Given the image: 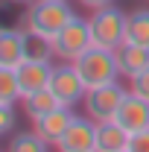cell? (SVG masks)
<instances>
[{"mask_svg": "<svg viewBox=\"0 0 149 152\" xmlns=\"http://www.w3.org/2000/svg\"><path fill=\"white\" fill-rule=\"evenodd\" d=\"M114 120H117L129 134L140 132V129H149V102L143 99V96H137V94L129 91V94L123 96V102H120Z\"/></svg>", "mask_w": 149, "mask_h": 152, "instance_id": "10", "label": "cell"}, {"mask_svg": "<svg viewBox=\"0 0 149 152\" xmlns=\"http://www.w3.org/2000/svg\"><path fill=\"white\" fill-rule=\"evenodd\" d=\"M26 38L29 32L20 26L0 29V67H18L26 58Z\"/></svg>", "mask_w": 149, "mask_h": 152, "instance_id": "12", "label": "cell"}, {"mask_svg": "<svg viewBox=\"0 0 149 152\" xmlns=\"http://www.w3.org/2000/svg\"><path fill=\"white\" fill-rule=\"evenodd\" d=\"M15 70H18V82H20V94L23 96L50 88L53 61H47V58H23Z\"/></svg>", "mask_w": 149, "mask_h": 152, "instance_id": "9", "label": "cell"}, {"mask_svg": "<svg viewBox=\"0 0 149 152\" xmlns=\"http://www.w3.org/2000/svg\"><path fill=\"white\" fill-rule=\"evenodd\" d=\"M70 18H76V12L70 9L67 0H32L26 6V12L20 15V29L32 32L41 38H53L58 35V29L67 23Z\"/></svg>", "mask_w": 149, "mask_h": 152, "instance_id": "1", "label": "cell"}, {"mask_svg": "<svg viewBox=\"0 0 149 152\" xmlns=\"http://www.w3.org/2000/svg\"><path fill=\"white\" fill-rule=\"evenodd\" d=\"M73 64L88 88H99V85H108V82L120 79V67H117L114 50H105V47H88Z\"/></svg>", "mask_w": 149, "mask_h": 152, "instance_id": "2", "label": "cell"}, {"mask_svg": "<svg viewBox=\"0 0 149 152\" xmlns=\"http://www.w3.org/2000/svg\"><path fill=\"white\" fill-rule=\"evenodd\" d=\"M91 38L93 47H105V50H117L123 41H126V12L114 6H105V9H96L91 18Z\"/></svg>", "mask_w": 149, "mask_h": 152, "instance_id": "3", "label": "cell"}, {"mask_svg": "<svg viewBox=\"0 0 149 152\" xmlns=\"http://www.w3.org/2000/svg\"><path fill=\"white\" fill-rule=\"evenodd\" d=\"M126 152H149V129H140V132L129 134Z\"/></svg>", "mask_w": 149, "mask_h": 152, "instance_id": "20", "label": "cell"}, {"mask_svg": "<svg viewBox=\"0 0 149 152\" xmlns=\"http://www.w3.org/2000/svg\"><path fill=\"white\" fill-rule=\"evenodd\" d=\"M73 108H67V105H56L53 111H47L44 117H38L32 120V132H38V137H44L50 146H58V140L64 137L67 132V126L73 123Z\"/></svg>", "mask_w": 149, "mask_h": 152, "instance_id": "8", "label": "cell"}, {"mask_svg": "<svg viewBox=\"0 0 149 152\" xmlns=\"http://www.w3.org/2000/svg\"><path fill=\"white\" fill-rule=\"evenodd\" d=\"M12 3H32V0H12Z\"/></svg>", "mask_w": 149, "mask_h": 152, "instance_id": "23", "label": "cell"}, {"mask_svg": "<svg viewBox=\"0 0 149 152\" xmlns=\"http://www.w3.org/2000/svg\"><path fill=\"white\" fill-rule=\"evenodd\" d=\"M58 105V99L53 96L50 88H44V91H35V94H26L23 96V114L29 117V120H38V117H44L47 111H53Z\"/></svg>", "mask_w": 149, "mask_h": 152, "instance_id": "15", "label": "cell"}, {"mask_svg": "<svg viewBox=\"0 0 149 152\" xmlns=\"http://www.w3.org/2000/svg\"><path fill=\"white\" fill-rule=\"evenodd\" d=\"M47 149H50V143H47L44 137H38V132L12 134V140H9V146H6V152H47Z\"/></svg>", "mask_w": 149, "mask_h": 152, "instance_id": "17", "label": "cell"}, {"mask_svg": "<svg viewBox=\"0 0 149 152\" xmlns=\"http://www.w3.org/2000/svg\"><path fill=\"white\" fill-rule=\"evenodd\" d=\"M129 91L137 94V96H143V99L149 102V67L143 70V73H137L134 79H129Z\"/></svg>", "mask_w": 149, "mask_h": 152, "instance_id": "19", "label": "cell"}, {"mask_svg": "<svg viewBox=\"0 0 149 152\" xmlns=\"http://www.w3.org/2000/svg\"><path fill=\"white\" fill-rule=\"evenodd\" d=\"M114 58H117L120 76L134 79L137 73H143V70L149 67V47L134 44V41H123V44L114 50Z\"/></svg>", "mask_w": 149, "mask_h": 152, "instance_id": "11", "label": "cell"}, {"mask_svg": "<svg viewBox=\"0 0 149 152\" xmlns=\"http://www.w3.org/2000/svg\"><path fill=\"white\" fill-rule=\"evenodd\" d=\"M126 41L149 47V9H134L126 15Z\"/></svg>", "mask_w": 149, "mask_h": 152, "instance_id": "14", "label": "cell"}, {"mask_svg": "<svg viewBox=\"0 0 149 152\" xmlns=\"http://www.w3.org/2000/svg\"><path fill=\"white\" fill-rule=\"evenodd\" d=\"M96 146V123L91 117H73V123L67 126L64 137L58 140V152H93Z\"/></svg>", "mask_w": 149, "mask_h": 152, "instance_id": "7", "label": "cell"}, {"mask_svg": "<svg viewBox=\"0 0 149 152\" xmlns=\"http://www.w3.org/2000/svg\"><path fill=\"white\" fill-rule=\"evenodd\" d=\"M18 99H23L18 70L15 67H0V105H15Z\"/></svg>", "mask_w": 149, "mask_h": 152, "instance_id": "16", "label": "cell"}, {"mask_svg": "<svg viewBox=\"0 0 149 152\" xmlns=\"http://www.w3.org/2000/svg\"><path fill=\"white\" fill-rule=\"evenodd\" d=\"M129 94V88H123L120 82H108V85H99V88H88V94L82 99V108L91 117L93 123H105L117 117V108L123 102V96Z\"/></svg>", "mask_w": 149, "mask_h": 152, "instance_id": "5", "label": "cell"}, {"mask_svg": "<svg viewBox=\"0 0 149 152\" xmlns=\"http://www.w3.org/2000/svg\"><path fill=\"white\" fill-rule=\"evenodd\" d=\"M88 47H93L91 23L85 18H79V15L70 18L58 29V35L53 38V56H56L58 61H76Z\"/></svg>", "mask_w": 149, "mask_h": 152, "instance_id": "4", "label": "cell"}, {"mask_svg": "<svg viewBox=\"0 0 149 152\" xmlns=\"http://www.w3.org/2000/svg\"><path fill=\"white\" fill-rule=\"evenodd\" d=\"M85 9H91V12H96V9H105V6H114L117 0H79Z\"/></svg>", "mask_w": 149, "mask_h": 152, "instance_id": "22", "label": "cell"}, {"mask_svg": "<svg viewBox=\"0 0 149 152\" xmlns=\"http://www.w3.org/2000/svg\"><path fill=\"white\" fill-rule=\"evenodd\" d=\"M26 58H47V61L56 58L53 56V41L29 32V38H26Z\"/></svg>", "mask_w": 149, "mask_h": 152, "instance_id": "18", "label": "cell"}, {"mask_svg": "<svg viewBox=\"0 0 149 152\" xmlns=\"http://www.w3.org/2000/svg\"><path fill=\"white\" fill-rule=\"evenodd\" d=\"M0 132L3 134L15 132V105H0Z\"/></svg>", "mask_w": 149, "mask_h": 152, "instance_id": "21", "label": "cell"}, {"mask_svg": "<svg viewBox=\"0 0 149 152\" xmlns=\"http://www.w3.org/2000/svg\"><path fill=\"white\" fill-rule=\"evenodd\" d=\"M50 91L58 99V105H67L73 108L79 105L85 94H88V85L82 82V76L76 70L73 61H61V64H53V76H50Z\"/></svg>", "mask_w": 149, "mask_h": 152, "instance_id": "6", "label": "cell"}, {"mask_svg": "<svg viewBox=\"0 0 149 152\" xmlns=\"http://www.w3.org/2000/svg\"><path fill=\"white\" fill-rule=\"evenodd\" d=\"M126 146H129V132L117 120L96 123V146H93V152H126Z\"/></svg>", "mask_w": 149, "mask_h": 152, "instance_id": "13", "label": "cell"}]
</instances>
